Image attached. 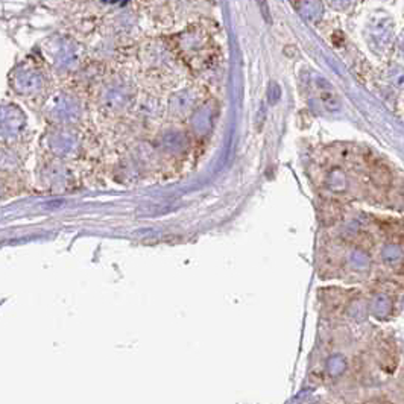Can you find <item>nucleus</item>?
Here are the masks:
<instances>
[{
  "instance_id": "20e7f679",
  "label": "nucleus",
  "mask_w": 404,
  "mask_h": 404,
  "mask_svg": "<svg viewBox=\"0 0 404 404\" xmlns=\"http://www.w3.org/2000/svg\"><path fill=\"white\" fill-rule=\"evenodd\" d=\"M367 404H391V403H389V401H385V400L377 398V400H372V401H369V403H367Z\"/></svg>"
},
{
  "instance_id": "f03ea898",
  "label": "nucleus",
  "mask_w": 404,
  "mask_h": 404,
  "mask_svg": "<svg viewBox=\"0 0 404 404\" xmlns=\"http://www.w3.org/2000/svg\"><path fill=\"white\" fill-rule=\"evenodd\" d=\"M386 238L394 243H404V224L398 220H383L380 222Z\"/></svg>"
},
{
  "instance_id": "7ed1b4c3",
  "label": "nucleus",
  "mask_w": 404,
  "mask_h": 404,
  "mask_svg": "<svg viewBox=\"0 0 404 404\" xmlns=\"http://www.w3.org/2000/svg\"><path fill=\"white\" fill-rule=\"evenodd\" d=\"M339 205L336 202H325L323 204L321 207V215H323V220H325L327 224H333L334 220H338L340 215L338 213H333V210H338Z\"/></svg>"
},
{
  "instance_id": "f257e3e1",
  "label": "nucleus",
  "mask_w": 404,
  "mask_h": 404,
  "mask_svg": "<svg viewBox=\"0 0 404 404\" xmlns=\"http://www.w3.org/2000/svg\"><path fill=\"white\" fill-rule=\"evenodd\" d=\"M371 180L380 189L389 187L392 182V173L389 167L380 162H374L371 164Z\"/></svg>"
}]
</instances>
